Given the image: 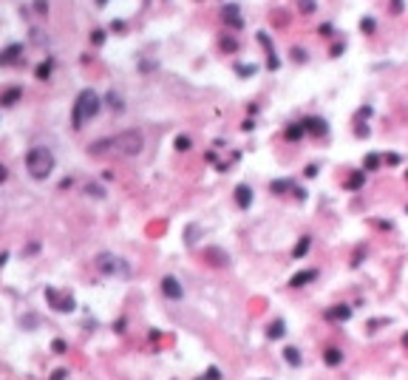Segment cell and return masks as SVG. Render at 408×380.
Here are the masks:
<instances>
[{
    "label": "cell",
    "instance_id": "6da1fadb",
    "mask_svg": "<svg viewBox=\"0 0 408 380\" xmlns=\"http://www.w3.org/2000/svg\"><path fill=\"white\" fill-rule=\"evenodd\" d=\"M145 145V137L139 134V131H122V134H116L111 139H102L97 142L91 153L94 156H102V153H113V156H136L139 150Z\"/></svg>",
    "mask_w": 408,
    "mask_h": 380
},
{
    "label": "cell",
    "instance_id": "7a4b0ae2",
    "mask_svg": "<svg viewBox=\"0 0 408 380\" xmlns=\"http://www.w3.org/2000/svg\"><path fill=\"white\" fill-rule=\"evenodd\" d=\"M100 105H102L100 97L91 91V88H85V91L77 97V103H74V114H71V119H74V128H82L85 122H91L94 116L100 114Z\"/></svg>",
    "mask_w": 408,
    "mask_h": 380
},
{
    "label": "cell",
    "instance_id": "3957f363",
    "mask_svg": "<svg viewBox=\"0 0 408 380\" xmlns=\"http://www.w3.org/2000/svg\"><path fill=\"white\" fill-rule=\"evenodd\" d=\"M26 168H29V173H32L34 179H48L51 176V171H54V153L48 148H32L29 153H26Z\"/></svg>",
    "mask_w": 408,
    "mask_h": 380
},
{
    "label": "cell",
    "instance_id": "277c9868",
    "mask_svg": "<svg viewBox=\"0 0 408 380\" xmlns=\"http://www.w3.org/2000/svg\"><path fill=\"white\" fill-rule=\"evenodd\" d=\"M162 292H165L170 301H179L181 298V284L173 276H165L162 278Z\"/></svg>",
    "mask_w": 408,
    "mask_h": 380
},
{
    "label": "cell",
    "instance_id": "5b68a950",
    "mask_svg": "<svg viewBox=\"0 0 408 380\" xmlns=\"http://www.w3.org/2000/svg\"><path fill=\"white\" fill-rule=\"evenodd\" d=\"M20 54H23V46H9L0 51V66H14V63H20Z\"/></svg>",
    "mask_w": 408,
    "mask_h": 380
},
{
    "label": "cell",
    "instance_id": "8992f818",
    "mask_svg": "<svg viewBox=\"0 0 408 380\" xmlns=\"http://www.w3.org/2000/svg\"><path fill=\"white\" fill-rule=\"evenodd\" d=\"M45 295L54 301L51 307H54L57 312H71L74 310V298H71V295H68V298H57V289H45Z\"/></svg>",
    "mask_w": 408,
    "mask_h": 380
},
{
    "label": "cell",
    "instance_id": "52a82bcc",
    "mask_svg": "<svg viewBox=\"0 0 408 380\" xmlns=\"http://www.w3.org/2000/svg\"><path fill=\"white\" fill-rule=\"evenodd\" d=\"M236 202H238V207H244V210H247L249 205H252V190H249L247 184L236 187Z\"/></svg>",
    "mask_w": 408,
    "mask_h": 380
},
{
    "label": "cell",
    "instance_id": "ba28073f",
    "mask_svg": "<svg viewBox=\"0 0 408 380\" xmlns=\"http://www.w3.org/2000/svg\"><path fill=\"white\" fill-rule=\"evenodd\" d=\"M97 264H100V270H102V273H108V276H111V273H116L119 261H116L113 255H100V261H97Z\"/></svg>",
    "mask_w": 408,
    "mask_h": 380
},
{
    "label": "cell",
    "instance_id": "9c48e42d",
    "mask_svg": "<svg viewBox=\"0 0 408 380\" xmlns=\"http://www.w3.org/2000/svg\"><path fill=\"white\" fill-rule=\"evenodd\" d=\"M20 97H23V91L17 88V85H14V88H9V91L0 94V105H14L17 100H20Z\"/></svg>",
    "mask_w": 408,
    "mask_h": 380
},
{
    "label": "cell",
    "instance_id": "30bf717a",
    "mask_svg": "<svg viewBox=\"0 0 408 380\" xmlns=\"http://www.w3.org/2000/svg\"><path fill=\"white\" fill-rule=\"evenodd\" d=\"M315 276H317L315 270H304V273L292 276V281H289V284H292V287H304V284H309V281H312Z\"/></svg>",
    "mask_w": 408,
    "mask_h": 380
},
{
    "label": "cell",
    "instance_id": "8fae6325",
    "mask_svg": "<svg viewBox=\"0 0 408 380\" xmlns=\"http://www.w3.org/2000/svg\"><path fill=\"white\" fill-rule=\"evenodd\" d=\"M224 23L233 26V29H238V26H241V17H238L236 6H227V9H224Z\"/></svg>",
    "mask_w": 408,
    "mask_h": 380
},
{
    "label": "cell",
    "instance_id": "7c38bea8",
    "mask_svg": "<svg viewBox=\"0 0 408 380\" xmlns=\"http://www.w3.org/2000/svg\"><path fill=\"white\" fill-rule=\"evenodd\" d=\"M340 357H343V355H340V349H335V346H329V349H326V363H329V366H338Z\"/></svg>",
    "mask_w": 408,
    "mask_h": 380
},
{
    "label": "cell",
    "instance_id": "4fadbf2b",
    "mask_svg": "<svg viewBox=\"0 0 408 380\" xmlns=\"http://www.w3.org/2000/svg\"><path fill=\"white\" fill-rule=\"evenodd\" d=\"M48 77H51V60H45V63L37 66V80H48Z\"/></svg>",
    "mask_w": 408,
    "mask_h": 380
},
{
    "label": "cell",
    "instance_id": "5bb4252c",
    "mask_svg": "<svg viewBox=\"0 0 408 380\" xmlns=\"http://www.w3.org/2000/svg\"><path fill=\"white\" fill-rule=\"evenodd\" d=\"M309 131H317V134H326V125H323V119H306V125Z\"/></svg>",
    "mask_w": 408,
    "mask_h": 380
},
{
    "label": "cell",
    "instance_id": "9a60e30c",
    "mask_svg": "<svg viewBox=\"0 0 408 380\" xmlns=\"http://www.w3.org/2000/svg\"><path fill=\"white\" fill-rule=\"evenodd\" d=\"M298 6H301V12H304V14H312V12H315V6H317V0H301Z\"/></svg>",
    "mask_w": 408,
    "mask_h": 380
},
{
    "label": "cell",
    "instance_id": "2e32d148",
    "mask_svg": "<svg viewBox=\"0 0 408 380\" xmlns=\"http://www.w3.org/2000/svg\"><path fill=\"white\" fill-rule=\"evenodd\" d=\"M306 247H309V236H304V239H301V244H298V250H295V258H301V255L306 253Z\"/></svg>",
    "mask_w": 408,
    "mask_h": 380
},
{
    "label": "cell",
    "instance_id": "e0dca14e",
    "mask_svg": "<svg viewBox=\"0 0 408 380\" xmlns=\"http://www.w3.org/2000/svg\"><path fill=\"white\" fill-rule=\"evenodd\" d=\"M301 134H304V125H298V128H289V131H286V137H289V139H298V137H301Z\"/></svg>",
    "mask_w": 408,
    "mask_h": 380
},
{
    "label": "cell",
    "instance_id": "ac0fdd59",
    "mask_svg": "<svg viewBox=\"0 0 408 380\" xmlns=\"http://www.w3.org/2000/svg\"><path fill=\"white\" fill-rule=\"evenodd\" d=\"M176 148H179V150H187V148H190V139H187V137H179V139H176Z\"/></svg>",
    "mask_w": 408,
    "mask_h": 380
},
{
    "label": "cell",
    "instance_id": "d6986e66",
    "mask_svg": "<svg viewBox=\"0 0 408 380\" xmlns=\"http://www.w3.org/2000/svg\"><path fill=\"white\" fill-rule=\"evenodd\" d=\"M286 360H289V363H301V355L292 352V349H286Z\"/></svg>",
    "mask_w": 408,
    "mask_h": 380
},
{
    "label": "cell",
    "instance_id": "ffe728a7",
    "mask_svg": "<svg viewBox=\"0 0 408 380\" xmlns=\"http://www.w3.org/2000/svg\"><path fill=\"white\" fill-rule=\"evenodd\" d=\"M360 182H363V176H360V173H357V176H351V179H349V190L360 187Z\"/></svg>",
    "mask_w": 408,
    "mask_h": 380
},
{
    "label": "cell",
    "instance_id": "44dd1931",
    "mask_svg": "<svg viewBox=\"0 0 408 380\" xmlns=\"http://www.w3.org/2000/svg\"><path fill=\"white\" fill-rule=\"evenodd\" d=\"M283 335V323H275V329H270V338H281Z\"/></svg>",
    "mask_w": 408,
    "mask_h": 380
},
{
    "label": "cell",
    "instance_id": "7402d4cb",
    "mask_svg": "<svg viewBox=\"0 0 408 380\" xmlns=\"http://www.w3.org/2000/svg\"><path fill=\"white\" fill-rule=\"evenodd\" d=\"M54 352H57V355H63V352H66V344H63V341H54Z\"/></svg>",
    "mask_w": 408,
    "mask_h": 380
},
{
    "label": "cell",
    "instance_id": "603a6c76",
    "mask_svg": "<svg viewBox=\"0 0 408 380\" xmlns=\"http://www.w3.org/2000/svg\"><path fill=\"white\" fill-rule=\"evenodd\" d=\"M363 29H366V32H372V29H374V20H369V17H366V20H363Z\"/></svg>",
    "mask_w": 408,
    "mask_h": 380
},
{
    "label": "cell",
    "instance_id": "cb8c5ba5",
    "mask_svg": "<svg viewBox=\"0 0 408 380\" xmlns=\"http://www.w3.org/2000/svg\"><path fill=\"white\" fill-rule=\"evenodd\" d=\"M37 12L45 14V12H48V3H43V0H40V3H37Z\"/></svg>",
    "mask_w": 408,
    "mask_h": 380
},
{
    "label": "cell",
    "instance_id": "d4e9b609",
    "mask_svg": "<svg viewBox=\"0 0 408 380\" xmlns=\"http://www.w3.org/2000/svg\"><path fill=\"white\" fill-rule=\"evenodd\" d=\"M6 176H9V173H6V168H3V165H0V182H6Z\"/></svg>",
    "mask_w": 408,
    "mask_h": 380
},
{
    "label": "cell",
    "instance_id": "484cf974",
    "mask_svg": "<svg viewBox=\"0 0 408 380\" xmlns=\"http://www.w3.org/2000/svg\"><path fill=\"white\" fill-rule=\"evenodd\" d=\"M394 3V12H400V0H391Z\"/></svg>",
    "mask_w": 408,
    "mask_h": 380
},
{
    "label": "cell",
    "instance_id": "4316f807",
    "mask_svg": "<svg viewBox=\"0 0 408 380\" xmlns=\"http://www.w3.org/2000/svg\"><path fill=\"white\" fill-rule=\"evenodd\" d=\"M100 3H105V0H100Z\"/></svg>",
    "mask_w": 408,
    "mask_h": 380
}]
</instances>
